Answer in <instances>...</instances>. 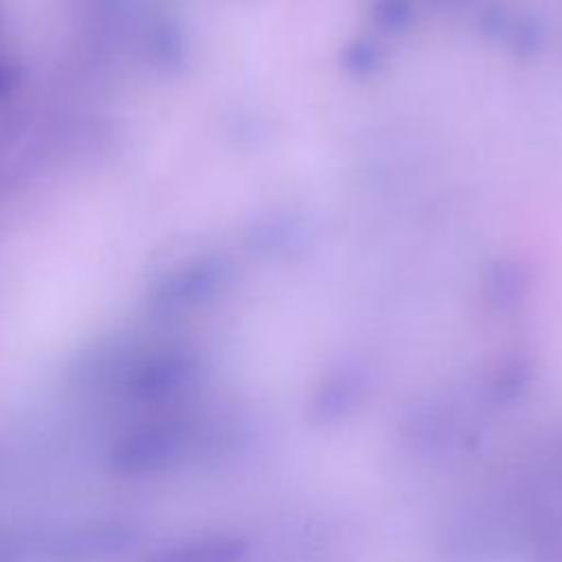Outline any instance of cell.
I'll return each mask as SVG.
<instances>
[{
  "instance_id": "1",
  "label": "cell",
  "mask_w": 562,
  "mask_h": 562,
  "mask_svg": "<svg viewBox=\"0 0 562 562\" xmlns=\"http://www.w3.org/2000/svg\"><path fill=\"white\" fill-rule=\"evenodd\" d=\"M246 549L233 538H204L165 549L145 562H244Z\"/></svg>"
}]
</instances>
